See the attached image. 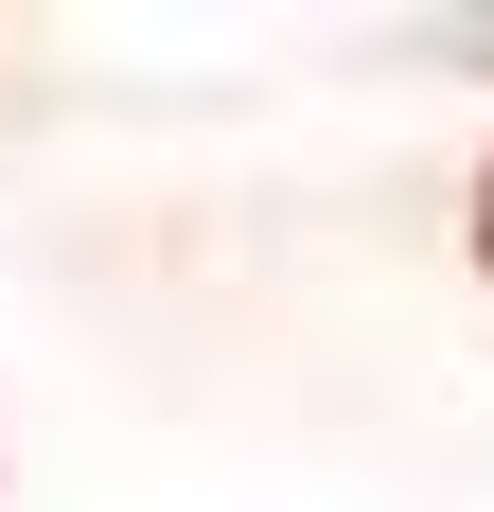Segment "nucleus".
<instances>
[{
  "label": "nucleus",
  "instance_id": "f257e3e1",
  "mask_svg": "<svg viewBox=\"0 0 494 512\" xmlns=\"http://www.w3.org/2000/svg\"><path fill=\"white\" fill-rule=\"evenodd\" d=\"M477 265H494V177H477Z\"/></svg>",
  "mask_w": 494,
  "mask_h": 512
}]
</instances>
